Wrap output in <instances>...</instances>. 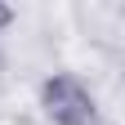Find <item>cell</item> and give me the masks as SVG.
Masks as SVG:
<instances>
[{"label": "cell", "mask_w": 125, "mask_h": 125, "mask_svg": "<svg viewBox=\"0 0 125 125\" xmlns=\"http://www.w3.org/2000/svg\"><path fill=\"white\" fill-rule=\"evenodd\" d=\"M40 107L54 125H98V103L85 89L81 76L72 72H54L40 85Z\"/></svg>", "instance_id": "cell-1"}, {"label": "cell", "mask_w": 125, "mask_h": 125, "mask_svg": "<svg viewBox=\"0 0 125 125\" xmlns=\"http://www.w3.org/2000/svg\"><path fill=\"white\" fill-rule=\"evenodd\" d=\"M13 22H18V9H13V5H5V0H0V36H5V31H9Z\"/></svg>", "instance_id": "cell-2"}]
</instances>
